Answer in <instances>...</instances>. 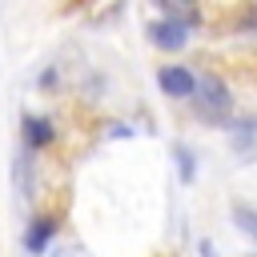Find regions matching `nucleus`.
Returning a JSON list of instances; mask_svg holds the SVG:
<instances>
[{"instance_id":"obj_3","label":"nucleus","mask_w":257,"mask_h":257,"mask_svg":"<svg viewBox=\"0 0 257 257\" xmlns=\"http://www.w3.org/2000/svg\"><path fill=\"white\" fill-rule=\"evenodd\" d=\"M153 40H157L161 48H181V44H185V24L161 20V24H153Z\"/></svg>"},{"instance_id":"obj_5","label":"nucleus","mask_w":257,"mask_h":257,"mask_svg":"<svg viewBox=\"0 0 257 257\" xmlns=\"http://www.w3.org/2000/svg\"><path fill=\"white\" fill-rule=\"evenodd\" d=\"M233 221H237V229H241L245 237L257 241V209H249V205H233Z\"/></svg>"},{"instance_id":"obj_2","label":"nucleus","mask_w":257,"mask_h":257,"mask_svg":"<svg viewBox=\"0 0 257 257\" xmlns=\"http://www.w3.org/2000/svg\"><path fill=\"white\" fill-rule=\"evenodd\" d=\"M157 84H161L169 96H193V92H197V76H193L189 68H181V64L161 68V72H157Z\"/></svg>"},{"instance_id":"obj_9","label":"nucleus","mask_w":257,"mask_h":257,"mask_svg":"<svg viewBox=\"0 0 257 257\" xmlns=\"http://www.w3.org/2000/svg\"><path fill=\"white\" fill-rule=\"evenodd\" d=\"M249 24H257V8H253V12H249Z\"/></svg>"},{"instance_id":"obj_8","label":"nucleus","mask_w":257,"mask_h":257,"mask_svg":"<svg viewBox=\"0 0 257 257\" xmlns=\"http://www.w3.org/2000/svg\"><path fill=\"white\" fill-rule=\"evenodd\" d=\"M201 257H213V245L209 241H201Z\"/></svg>"},{"instance_id":"obj_6","label":"nucleus","mask_w":257,"mask_h":257,"mask_svg":"<svg viewBox=\"0 0 257 257\" xmlns=\"http://www.w3.org/2000/svg\"><path fill=\"white\" fill-rule=\"evenodd\" d=\"M48 233H52V221H48V217H36V221H32V229H28V249H32V253H40V249H44V241H48Z\"/></svg>"},{"instance_id":"obj_1","label":"nucleus","mask_w":257,"mask_h":257,"mask_svg":"<svg viewBox=\"0 0 257 257\" xmlns=\"http://www.w3.org/2000/svg\"><path fill=\"white\" fill-rule=\"evenodd\" d=\"M197 108L205 112V116H221L225 108H229V96H225V88H221V80L217 76H205V80H197Z\"/></svg>"},{"instance_id":"obj_4","label":"nucleus","mask_w":257,"mask_h":257,"mask_svg":"<svg viewBox=\"0 0 257 257\" xmlns=\"http://www.w3.org/2000/svg\"><path fill=\"white\" fill-rule=\"evenodd\" d=\"M24 141H28V149L48 145V141H52V124H48L44 116H28V120H24Z\"/></svg>"},{"instance_id":"obj_7","label":"nucleus","mask_w":257,"mask_h":257,"mask_svg":"<svg viewBox=\"0 0 257 257\" xmlns=\"http://www.w3.org/2000/svg\"><path fill=\"white\" fill-rule=\"evenodd\" d=\"M177 165H181V181L189 185V181H193V157H189L185 145H177Z\"/></svg>"}]
</instances>
